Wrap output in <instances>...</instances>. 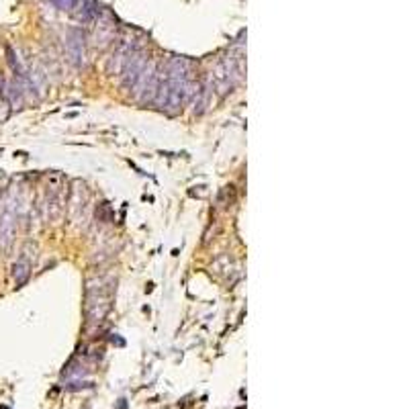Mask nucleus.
Listing matches in <instances>:
<instances>
[{"instance_id":"1","label":"nucleus","mask_w":409,"mask_h":409,"mask_svg":"<svg viewBox=\"0 0 409 409\" xmlns=\"http://www.w3.org/2000/svg\"><path fill=\"white\" fill-rule=\"evenodd\" d=\"M14 277H16V283H23L29 277V266L23 264V262L14 264Z\"/></svg>"}]
</instances>
